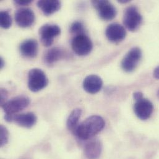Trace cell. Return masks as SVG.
<instances>
[{
	"label": "cell",
	"mask_w": 159,
	"mask_h": 159,
	"mask_svg": "<svg viewBox=\"0 0 159 159\" xmlns=\"http://www.w3.org/2000/svg\"><path fill=\"white\" fill-rule=\"evenodd\" d=\"M64 56L63 51L58 47H53L48 50L44 56V61L46 64L52 65L61 60Z\"/></svg>",
	"instance_id": "17"
},
{
	"label": "cell",
	"mask_w": 159,
	"mask_h": 159,
	"mask_svg": "<svg viewBox=\"0 0 159 159\" xmlns=\"http://www.w3.org/2000/svg\"><path fill=\"white\" fill-rule=\"evenodd\" d=\"M157 96H158V97L159 98V90H158V92H157Z\"/></svg>",
	"instance_id": "28"
},
{
	"label": "cell",
	"mask_w": 159,
	"mask_h": 159,
	"mask_svg": "<svg viewBox=\"0 0 159 159\" xmlns=\"http://www.w3.org/2000/svg\"><path fill=\"white\" fill-rule=\"evenodd\" d=\"M4 66V61L2 59V57L0 58V68L2 69V68Z\"/></svg>",
	"instance_id": "26"
},
{
	"label": "cell",
	"mask_w": 159,
	"mask_h": 159,
	"mask_svg": "<svg viewBox=\"0 0 159 159\" xmlns=\"http://www.w3.org/2000/svg\"><path fill=\"white\" fill-rule=\"evenodd\" d=\"M103 85L102 79L97 75H89L83 81V88L88 93L94 94L98 92Z\"/></svg>",
	"instance_id": "13"
},
{
	"label": "cell",
	"mask_w": 159,
	"mask_h": 159,
	"mask_svg": "<svg viewBox=\"0 0 159 159\" xmlns=\"http://www.w3.org/2000/svg\"><path fill=\"white\" fill-rule=\"evenodd\" d=\"M154 77L156 79L159 80V66L156 68L154 71Z\"/></svg>",
	"instance_id": "25"
},
{
	"label": "cell",
	"mask_w": 159,
	"mask_h": 159,
	"mask_svg": "<svg viewBox=\"0 0 159 159\" xmlns=\"http://www.w3.org/2000/svg\"><path fill=\"white\" fill-rule=\"evenodd\" d=\"M4 118L7 122H15L19 126L27 128L32 127L37 122V116L32 112L19 115H5Z\"/></svg>",
	"instance_id": "9"
},
{
	"label": "cell",
	"mask_w": 159,
	"mask_h": 159,
	"mask_svg": "<svg viewBox=\"0 0 159 159\" xmlns=\"http://www.w3.org/2000/svg\"><path fill=\"white\" fill-rule=\"evenodd\" d=\"M92 3L93 7L97 10L99 16L103 20H110L115 17L116 15V9L108 1H92Z\"/></svg>",
	"instance_id": "7"
},
{
	"label": "cell",
	"mask_w": 159,
	"mask_h": 159,
	"mask_svg": "<svg viewBox=\"0 0 159 159\" xmlns=\"http://www.w3.org/2000/svg\"><path fill=\"white\" fill-rule=\"evenodd\" d=\"M120 2H121V3H126V2H129L128 0H126V1H124V0H121V1H119Z\"/></svg>",
	"instance_id": "27"
},
{
	"label": "cell",
	"mask_w": 159,
	"mask_h": 159,
	"mask_svg": "<svg viewBox=\"0 0 159 159\" xmlns=\"http://www.w3.org/2000/svg\"><path fill=\"white\" fill-rule=\"evenodd\" d=\"M72 48L80 56H85L89 54L93 48L91 40L85 34L75 36L71 42Z\"/></svg>",
	"instance_id": "6"
},
{
	"label": "cell",
	"mask_w": 159,
	"mask_h": 159,
	"mask_svg": "<svg viewBox=\"0 0 159 159\" xmlns=\"http://www.w3.org/2000/svg\"><path fill=\"white\" fill-rule=\"evenodd\" d=\"M133 97H134V99L136 101V100H138L143 98V94L141 92H136L134 93Z\"/></svg>",
	"instance_id": "24"
},
{
	"label": "cell",
	"mask_w": 159,
	"mask_h": 159,
	"mask_svg": "<svg viewBox=\"0 0 159 159\" xmlns=\"http://www.w3.org/2000/svg\"><path fill=\"white\" fill-rule=\"evenodd\" d=\"M17 24L22 28L30 27L35 21V14L29 8H20L15 14Z\"/></svg>",
	"instance_id": "11"
},
{
	"label": "cell",
	"mask_w": 159,
	"mask_h": 159,
	"mask_svg": "<svg viewBox=\"0 0 159 159\" xmlns=\"http://www.w3.org/2000/svg\"><path fill=\"white\" fill-rule=\"evenodd\" d=\"M105 34L110 42L119 43L123 41L126 35L125 29L118 24H111L106 29Z\"/></svg>",
	"instance_id": "12"
},
{
	"label": "cell",
	"mask_w": 159,
	"mask_h": 159,
	"mask_svg": "<svg viewBox=\"0 0 159 159\" xmlns=\"http://www.w3.org/2000/svg\"><path fill=\"white\" fill-rule=\"evenodd\" d=\"M105 121L100 116L93 115L82 122L75 133L82 140H88L100 133L105 126Z\"/></svg>",
	"instance_id": "1"
},
{
	"label": "cell",
	"mask_w": 159,
	"mask_h": 159,
	"mask_svg": "<svg viewBox=\"0 0 159 159\" xmlns=\"http://www.w3.org/2000/svg\"><path fill=\"white\" fill-rule=\"evenodd\" d=\"M9 139V132L3 125L0 126V146L2 147L6 145Z\"/></svg>",
	"instance_id": "21"
},
{
	"label": "cell",
	"mask_w": 159,
	"mask_h": 159,
	"mask_svg": "<svg viewBox=\"0 0 159 159\" xmlns=\"http://www.w3.org/2000/svg\"><path fill=\"white\" fill-rule=\"evenodd\" d=\"M70 32L76 36L85 34V30L83 24L79 21L73 22L70 27Z\"/></svg>",
	"instance_id": "20"
},
{
	"label": "cell",
	"mask_w": 159,
	"mask_h": 159,
	"mask_svg": "<svg viewBox=\"0 0 159 159\" xmlns=\"http://www.w3.org/2000/svg\"><path fill=\"white\" fill-rule=\"evenodd\" d=\"M0 24L1 27L7 29L12 25V18L7 11H2L0 12Z\"/></svg>",
	"instance_id": "19"
},
{
	"label": "cell",
	"mask_w": 159,
	"mask_h": 159,
	"mask_svg": "<svg viewBox=\"0 0 159 159\" xmlns=\"http://www.w3.org/2000/svg\"><path fill=\"white\" fill-rule=\"evenodd\" d=\"M142 22V16L135 6H130L126 9L123 17V23L129 30L132 32L137 30Z\"/></svg>",
	"instance_id": "3"
},
{
	"label": "cell",
	"mask_w": 159,
	"mask_h": 159,
	"mask_svg": "<svg viewBox=\"0 0 159 159\" xmlns=\"http://www.w3.org/2000/svg\"><path fill=\"white\" fill-rule=\"evenodd\" d=\"M48 84V80L45 73L41 70L34 68L29 72L28 86L34 92L44 89Z\"/></svg>",
	"instance_id": "2"
},
{
	"label": "cell",
	"mask_w": 159,
	"mask_h": 159,
	"mask_svg": "<svg viewBox=\"0 0 159 159\" xmlns=\"http://www.w3.org/2000/svg\"><path fill=\"white\" fill-rule=\"evenodd\" d=\"M37 5L45 15L50 16L60 9L61 3L58 0H41Z\"/></svg>",
	"instance_id": "16"
},
{
	"label": "cell",
	"mask_w": 159,
	"mask_h": 159,
	"mask_svg": "<svg viewBox=\"0 0 159 159\" xmlns=\"http://www.w3.org/2000/svg\"><path fill=\"white\" fill-rule=\"evenodd\" d=\"M154 110L153 104L148 99L144 97L136 101L134 105V111L136 115L142 120L150 118Z\"/></svg>",
	"instance_id": "10"
},
{
	"label": "cell",
	"mask_w": 159,
	"mask_h": 159,
	"mask_svg": "<svg viewBox=\"0 0 159 159\" xmlns=\"http://www.w3.org/2000/svg\"><path fill=\"white\" fill-rule=\"evenodd\" d=\"M31 0H16L15 1L16 4L19 6H26L32 2Z\"/></svg>",
	"instance_id": "23"
},
{
	"label": "cell",
	"mask_w": 159,
	"mask_h": 159,
	"mask_svg": "<svg viewBox=\"0 0 159 159\" xmlns=\"http://www.w3.org/2000/svg\"><path fill=\"white\" fill-rule=\"evenodd\" d=\"M38 42L35 39H28L22 42L20 45V52L22 56L32 58L38 53Z\"/></svg>",
	"instance_id": "14"
},
{
	"label": "cell",
	"mask_w": 159,
	"mask_h": 159,
	"mask_svg": "<svg viewBox=\"0 0 159 159\" xmlns=\"http://www.w3.org/2000/svg\"><path fill=\"white\" fill-rule=\"evenodd\" d=\"M102 151V145L98 139H92L88 142L84 148L85 157L89 159H98Z\"/></svg>",
	"instance_id": "15"
},
{
	"label": "cell",
	"mask_w": 159,
	"mask_h": 159,
	"mask_svg": "<svg viewBox=\"0 0 159 159\" xmlns=\"http://www.w3.org/2000/svg\"><path fill=\"white\" fill-rule=\"evenodd\" d=\"M82 114V110L80 108L75 109L70 115L67 120V128L69 130L75 131L78 127V124Z\"/></svg>",
	"instance_id": "18"
},
{
	"label": "cell",
	"mask_w": 159,
	"mask_h": 159,
	"mask_svg": "<svg viewBox=\"0 0 159 159\" xmlns=\"http://www.w3.org/2000/svg\"><path fill=\"white\" fill-rule=\"evenodd\" d=\"M30 99L24 95H19L7 101L1 107L6 115H16V113L27 108Z\"/></svg>",
	"instance_id": "4"
},
{
	"label": "cell",
	"mask_w": 159,
	"mask_h": 159,
	"mask_svg": "<svg viewBox=\"0 0 159 159\" xmlns=\"http://www.w3.org/2000/svg\"><path fill=\"white\" fill-rule=\"evenodd\" d=\"M61 34L60 27L55 24H45L39 29L40 40L45 47L52 45L54 39Z\"/></svg>",
	"instance_id": "5"
},
{
	"label": "cell",
	"mask_w": 159,
	"mask_h": 159,
	"mask_svg": "<svg viewBox=\"0 0 159 159\" xmlns=\"http://www.w3.org/2000/svg\"><path fill=\"white\" fill-rule=\"evenodd\" d=\"M142 57V52L139 48L135 47L130 50L121 62V67L126 72H132L137 67Z\"/></svg>",
	"instance_id": "8"
},
{
	"label": "cell",
	"mask_w": 159,
	"mask_h": 159,
	"mask_svg": "<svg viewBox=\"0 0 159 159\" xmlns=\"http://www.w3.org/2000/svg\"><path fill=\"white\" fill-rule=\"evenodd\" d=\"M7 98V92L6 89H1L0 90V103L1 105L2 106L4 105L7 101L6 99Z\"/></svg>",
	"instance_id": "22"
}]
</instances>
